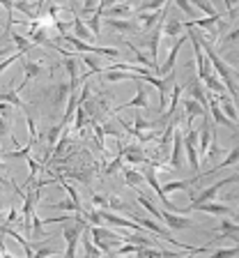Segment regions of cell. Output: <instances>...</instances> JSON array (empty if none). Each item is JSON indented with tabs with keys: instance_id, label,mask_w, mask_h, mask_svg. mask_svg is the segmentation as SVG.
Here are the masks:
<instances>
[{
	"instance_id": "4fadbf2b",
	"label": "cell",
	"mask_w": 239,
	"mask_h": 258,
	"mask_svg": "<svg viewBox=\"0 0 239 258\" xmlns=\"http://www.w3.org/2000/svg\"><path fill=\"white\" fill-rule=\"evenodd\" d=\"M184 111H186V129L193 127V118H196V115H202V118H205V115H209L207 108H202L200 104L193 99V97L184 99Z\"/></svg>"
},
{
	"instance_id": "8992f818",
	"label": "cell",
	"mask_w": 239,
	"mask_h": 258,
	"mask_svg": "<svg viewBox=\"0 0 239 258\" xmlns=\"http://www.w3.org/2000/svg\"><path fill=\"white\" fill-rule=\"evenodd\" d=\"M175 129L177 132H173V155H170V168L173 171L184 166V161H182V155H184L182 139H184V134H182V129H180V118H175Z\"/></svg>"
},
{
	"instance_id": "d6986e66",
	"label": "cell",
	"mask_w": 239,
	"mask_h": 258,
	"mask_svg": "<svg viewBox=\"0 0 239 258\" xmlns=\"http://www.w3.org/2000/svg\"><path fill=\"white\" fill-rule=\"evenodd\" d=\"M101 14H106L108 19H127V16H133V7L127 5V3H115L113 7H108V10H104Z\"/></svg>"
},
{
	"instance_id": "4dcf8cb0",
	"label": "cell",
	"mask_w": 239,
	"mask_h": 258,
	"mask_svg": "<svg viewBox=\"0 0 239 258\" xmlns=\"http://www.w3.org/2000/svg\"><path fill=\"white\" fill-rule=\"evenodd\" d=\"M193 7H198V10H202L207 16H212V19H221V14H218L216 10H214V5L209 3V0H189Z\"/></svg>"
},
{
	"instance_id": "2e32d148",
	"label": "cell",
	"mask_w": 239,
	"mask_h": 258,
	"mask_svg": "<svg viewBox=\"0 0 239 258\" xmlns=\"http://www.w3.org/2000/svg\"><path fill=\"white\" fill-rule=\"evenodd\" d=\"M182 92H184V88L177 86V83H173V88H170V99H168V106H166V113L161 115V120H170L175 118V111H177V102H180Z\"/></svg>"
},
{
	"instance_id": "5b68a950",
	"label": "cell",
	"mask_w": 239,
	"mask_h": 258,
	"mask_svg": "<svg viewBox=\"0 0 239 258\" xmlns=\"http://www.w3.org/2000/svg\"><path fill=\"white\" fill-rule=\"evenodd\" d=\"M237 182V173H232L230 177H225V180H218V182H214L212 187H207V189H202L200 194H193V196H189L191 199V205H198V203H205V201H216V196H218V191L225 187V184H234Z\"/></svg>"
},
{
	"instance_id": "9f6ffc18",
	"label": "cell",
	"mask_w": 239,
	"mask_h": 258,
	"mask_svg": "<svg viewBox=\"0 0 239 258\" xmlns=\"http://www.w3.org/2000/svg\"><path fill=\"white\" fill-rule=\"evenodd\" d=\"M44 5H46V0H37V16L44 12Z\"/></svg>"
},
{
	"instance_id": "9a60e30c",
	"label": "cell",
	"mask_w": 239,
	"mask_h": 258,
	"mask_svg": "<svg viewBox=\"0 0 239 258\" xmlns=\"http://www.w3.org/2000/svg\"><path fill=\"white\" fill-rule=\"evenodd\" d=\"M207 111L212 113V118H214V122H216V124H225V127H230V129L237 127V124H234L230 118H225V113L221 111V106H218V102H216V97L207 99Z\"/></svg>"
},
{
	"instance_id": "74e56055",
	"label": "cell",
	"mask_w": 239,
	"mask_h": 258,
	"mask_svg": "<svg viewBox=\"0 0 239 258\" xmlns=\"http://www.w3.org/2000/svg\"><path fill=\"white\" fill-rule=\"evenodd\" d=\"M173 3H175V5L180 7V10L184 12L186 16H191V19H196V7H193L191 3H189V0H173Z\"/></svg>"
},
{
	"instance_id": "60d3db41",
	"label": "cell",
	"mask_w": 239,
	"mask_h": 258,
	"mask_svg": "<svg viewBox=\"0 0 239 258\" xmlns=\"http://www.w3.org/2000/svg\"><path fill=\"white\" fill-rule=\"evenodd\" d=\"M62 124H55V127H51V132H48V148L53 150V145H55V141L60 139V134H62Z\"/></svg>"
},
{
	"instance_id": "6da1fadb",
	"label": "cell",
	"mask_w": 239,
	"mask_h": 258,
	"mask_svg": "<svg viewBox=\"0 0 239 258\" xmlns=\"http://www.w3.org/2000/svg\"><path fill=\"white\" fill-rule=\"evenodd\" d=\"M62 42L71 44V51H76V53H97V55H111V58H117L120 55V51L117 48H108V46H97V44H88L83 42V39H78L76 35H62Z\"/></svg>"
},
{
	"instance_id": "836d02e7",
	"label": "cell",
	"mask_w": 239,
	"mask_h": 258,
	"mask_svg": "<svg viewBox=\"0 0 239 258\" xmlns=\"http://www.w3.org/2000/svg\"><path fill=\"white\" fill-rule=\"evenodd\" d=\"M23 113H26L28 139H30V143H32V145H35V143H37V139H39V136H37V124H35V118H32V115H30V111H23Z\"/></svg>"
},
{
	"instance_id": "f907efd6",
	"label": "cell",
	"mask_w": 239,
	"mask_h": 258,
	"mask_svg": "<svg viewBox=\"0 0 239 258\" xmlns=\"http://www.w3.org/2000/svg\"><path fill=\"white\" fill-rule=\"evenodd\" d=\"M223 3H225V7H228V16L234 21V19H237V0H223Z\"/></svg>"
},
{
	"instance_id": "f546056e",
	"label": "cell",
	"mask_w": 239,
	"mask_h": 258,
	"mask_svg": "<svg viewBox=\"0 0 239 258\" xmlns=\"http://www.w3.org/2000/svg\"><path fill=\"white\" fill-rule=\"evenodd\" d=\"M124 46H129V48H131V51H133V55H136V60H138V64H143V67H149V70H152V72H156V64L152 62V60H149V58H145V55L140 53V48L136 46V44H133V42H129V39H127V42H124Z\"/></svg>"
},
{
	"instance_id": "8d00e7d4",
	"label": "cell",
	"mask_w": 239,
	"mask_h": 258,
	"mask_svg": "<svg viewBox=\"0 0 239 258\" xmlns=\"http://www.w3.org/2000/svg\"><path fill=\"white\" fill-rule=\"evenodd\" d=\"M88 28H90L92 30V35H95V37H99V32H101V14H92L90 19H88Z\"/></svg>"
},
{
	"instance_id": "680465c9",
	"label": "cell",
	"mask_w": 239,
	"mask_h": 258,
	"mask_svg": "<svg viewBox=\"0 0 239 258\" xmlns=\"http://www.w3.org/2000/svg\"><path fill=\"white\" fill-rule=\"evenodd\" d=\"M0 28H5V19H0Z\"/></svg>"
},
{
	"instance_id": "ba28073f",
	"label": "cell",
	"mask_w": 239,
	"mask_h": 258,
	"mask_svg": "<svg viewBox=\"0 0 239 258\" xmlns=\"http://www.w3.org/2000/svg\"><path fill=\"white\" fill-rule=\"evenodd\" d=\"M184 42H186V32L182 35L180 39H177L175 44H173V48H170V55L166 58V62L164 64H159L156 67V72L154 74H161V76H168V74H173L175 72V62H177V53L182 51V46H184Z\"/></svg>"
},
{
	"instance_id": "30bf717a",
	"label": "cell",
	"mask_w": 239,
	"mask_h": 258,
	"mask_svg": "<svg viewBox=\"0 0 239 258\" xmlns=\"http://www.w3.org/2000/svg\"><path fill=\"white\" fill-rule=\"evenodd\" d=\"M42 72H44V62H42V60H23V74H26V79H23L21 88H19L16 92H21L23 88H26L32 79H37Z\"/></svg>"
},
{
	"instance_id": "d4e9b609",
	"label": "cell",
	"mask_w": 239,
	"mask_h": 258,
	"mask_svg": "<svg viewBox=\"0 0 239 258\" xmlns=\"http://www.w3.org/2000/svg\"><path fill=\"white\" fill-rule=\"evenodd\" d=\"M191 184H196V177L193 180H175V182H168L161 187V191L164 194H170V191H189L191 189Z\"/></svg>"
},
{
	"instance_id": "6f0895ef",
	"label": "cell",
	"mask_w": 239,
	"mask_h": 258,
	"mask_svg": "<svg viewBox=\"0 0 239 258\" xmlns=\"http://www.w3.org/2000/svg\"><path fill=\"white\" fill-rule=\"evenodd\" d=\"M69 7H71V12H74V16H76V10H78V0H69Z\"/></svg>"
},
{
	"instance_id": "cb8c5ba5",
	"label": "cell",
	"mask_w": 239,
	"mask_h": 258,
	"mask_svg": "<svg viewBox=\"0 0 239 258\" xmlns=\"http://www.w3.org/2000/svg\"><path fill=\"white\" fill-rule=\"evenodd\" d=\"M7 39H12V42H14L16 46H19V51H21V53H28L30 48H35V44H32L30 39L23 37V35H19V32H14V30L7 32Z\"/></svg>"
},
{
	"instance_id": "f35d334b",
	"label": "cell",
	"mask_w": 239,
	"mask_h": 258,
	"mask_svg": "<svg viewBox=\"0 0 239 258\" xmlns=\"http://www.w3.org/2000/svg\"><path fill=\"white\" fill-rule=\"evenodd\" d=\"M166 0H147V3H143V5L138 7V12H156L164 7Z\"/></svg>"
},
{
	"instance_id": "5bb4252c",
	"label": "cell",
	"mask_w": 239,
	"mask_h": 258,
	"mask_svg": "<svg viewBox=\"0 0 239 258\" xmlns=\"http://www.w3.org/2000/svg\"><path fill=\"white\" fill-rule=\"evenodd\" d=\"M108 28H113L117 32H124V35L138 32V23L133 21L131 16H127V19H108Z\"/></svg>"
},
{
	"instance_id": "e0dca14e",
	"label": "cell",
	"mask_w": 239,
	"mask_h": 258,
	"mask_svg": "<svg viewBox=\"0 0 239 258\" xmlns=\"http://www.w3.org/2000/svg\"><path fill=\"white\" fill-rule=\"evenodd\" d=\"M71 26H74V35L78 39H83V42H88V44H92L95 42V35H92V30L88 26L83 23V19H78V16H71Z\"/></svg>"
},
{
	"instance_id": "d590c367",
	"label": "cell",
	"mask_w": 239,
	"mask_h": 258,
	"mask_svg": "<svg viewBox=\"0 0 239 258\" xmlns=\"http://www.w3.org/2000/svg\"><path fill=\"white\" fill-rule=\"evenodd\" d=\"M237 157H239L237 148H232V150H230V152H228V157H225V159H223V161H221V164H218V166H214V168H212V171H221V168H228V166H230V164H232V166H234V164H237Z\"/></svg>"
},
{
	"instance_id": "7402d4cb",
	"label": "cell",
	"mask_w": 239,
	"mask_h": 258,
	"mask_svg": "<svg viewBox=\"0 0 239 258\" xmlns=\"http://www.w3.org/2000/svg\"><path fill=\"white\" fill-rule=\"evenodd\" d=\"M67 97H69V83H67V81H62V83H58V86H55L53 106L55 108H62L64 102H67Z\"/></svg>"
},
{
	"instance_id": "f1b7e54d",
	"label": "cell",
	"mask_w": 239,
	"mask_h": 258,
	"mask_svg": "<svg viewBox=\"0 0 239 258\" xmlns=\"http://www.w3.org/2000/svg\"><path fill=\"white\" fill-rule=\"evenodd\" d=\"M237 231H239V226L234 224V221H221V228L214 231V235L216 237H237Z\"/></svg>"
},
{
	"instance_id": "3957f363",
	"label": "cell",
	"mask_w": 239,
	"mask_h": 258,
	"mask_svg": "<svg viewBox=\"0 0 239 258\" xmlns=\"http://www.w3.org/2000/svg\"><path fill=\"white\" fill-rule=\"evenodd\" d=\"M182 145H184L186 159H189V166L198 173L200 168V159H198V132L193 127L184 129V139H182Z\"/></svg>"
},
{
	"instance_id": "f5cc1de1",
	"label": "cell",
	"mask_w": 239,
	"mask_h": 258,
	"mask_svg": "<svg viewBox=\"0 0 239 258\" xmlns=\"http://www.w3.org/2000/svg\"><path fill=\"white\" fill-rule=\"evenodd\" d=\"M97 5H99V0H85V3H83V10H81V12H83V14H90V12H95Z\"/></svg>"
},
{
	"instance_id": "44dd1931",
	"label": "cell",
	"mask_w": 239,
	"mask_h": 258,
	"mask_svg": "<svg viewBox=\"0 0 239 258\" xmlns=\"http://www.w3.org/2000/svg\"><path fill=\"white\" fill-rule=\"evenodd\" d=\"M202 83H205V86H207L209 90L214 92V97H221V95H225V92H228V88H225V83H223V81H221V79H218V76L214 74V72H212V74H209L205 81H202Z\"/></svg>"
},
{
	"instance_id": "11a10c76",
	"label": "cell",
	"mask_w": 239,
	"mask_h": 258,
	"mask_svg": "<svg viewBox=\"0 0 239 258\" xmlns=\"http://www.w3.org/2000/svg\"><path fill=\"white\" fill-rule=\"evenodd\" d=\"M0 256H7V247H5V242H3V233H0Z\"/></svg>"
},
{
	"instance_id": "bcb514c9",
	"label": "cell",
	"mask_w": 239,
	"mask_h": 258,
	"mask_svg": "<svg viewBox=\"0 0 239 258\" xmlns=\"http://www.w3.org/2000/svg\"><path fill=\"white\" fill-rule=\"evenodd\" d=\"M92 203H95L97 210L108 208V199H106V196H101V194H92Z\"/></svg>"
},
{
	"instance_id": "9c48e42d",
	"label": "cell",
	"mask_w": 239,
	"mask_h": 258,
	"mask_svg": "<svg viewBox=\"0 0 239 258\" xmlns=\"http://www.w3.org/2000/svg\"><path fill=\"white\" fill-rule=\"evenodd\" d=\"M161 221L168 226L170 231H182V228H193V221L182 217L180 212H170V210H161Z\"/></svg>"
},
{
	"instance_id": "7a4b0ae2",
	"label": "cell",
	"mask_w": 239,
	"mask_h": 258,
	"mask_svg": "<svg viewBox=\"0 0 239 258\" xmlns=\"http://www.w3.org/2000/svg\"><path fill=\"white\" fill-rule=\"evenodd\" d=\"M138 14V32H147L152 26H156V23L161 21V19H168V14H170V0H166L164 3V7L161 10H156V12H136Z\"/></svg>"
},
{
	"instance_id": "db71d44e",
	"label": "cell",
	"mask_w": 239,
	"mask_h": 258,
	"mask_svg": "<svg viewBox=\"0 0 239 258\" xmlns=\"http://www.w3.org/2000/svg\"><path fill=\"white\" fill-rule=\"evenodd\" d=\"M10 111H12V106H7V102H0V115L3 118L10 120Z\"/></svg>"
},
{
	"instance_id": "c3c4849f",
	"label": "cell",
	"mask_w": 239,
	"mask_h": 258,
	"mask_svg": "<svg viewBox=\"0 0 239 258\" xmlns=\"http://www.w3.org/2000/svg\"><path fill=\"white\" fill-rule=\"evenodd\" d=\"M14 224H19V210L12 208L5 217V226H14Z\"/></svg>"
},
{
	"instance_id": "4316f807",
	"label": "cell",
	"mask_w": 239,
	"mask_h": 258,
	"mask_svg": "<svg viewBox=\"0 0 239 258\" xmlns=\"http://www.w3.org/2000/svg\"><path fill=\"white\" fill-rule=\"evenodd\" d=\"M122 173H124V180H127V184L129 187H138V184H143L145 182V175L140 171H133V168H129V166H124L122 168Z\"/></svg>"
},
{
	"instance_id": "d6a6232c",
	"label": "cell",
	"mask_w": 239,
	"mask_h": 258,
	"mask_svg": "<svg viewBox=\"0 0 239 258\" xmlns=\"http://www.w3.org/2000/svg\"><path fill=\"white\" fill-rule=\"evenodd\" d=\"M81 55V53H78ZM81 62L88 67V74H97V72H101L104 67H101V62H99V58H95V55H81Z\"/></svg>"
},
{
	"instance_id": "52a82bcc",
	"label": "cell",
	"mask_w": 239,
	"mask_h": 258,
	"mask_svg": "<svg viewBox=\"0 0 239 258\" xmlns=\"http://www.w3.org/2000/svg\"><path fill=\"white\" fill-rule=\"evenodd\" d=\"M193 210H200V212H207V215H216V217H228L232 215V208L223 203H216V201H205V203L198 205H189V208L180 210V212H193Z\"/></svg>"
},
{
	"instance_id": "277c9868",
	"label": "cell",
	"mask_w": 239,
	"mask_h": 258,
	"mask_svg": "<svg viewBox=\"0 0 239 258\" xmlns=\"http://www.w3.org/2000/svg\"><path fill=\"white\" fill-rule=\"evenodd\" d=\"M85 226H88V221L83 219V217H76V224H69V226H64V231L62 235L67 237V258H74L76 256V244H78V237H81V231H83Z\"/></svg>"
},
{
	"instance_id": "ffe728a7",
	"label": "cell",
	"mask_w": 239,
	"mask_h": 258,
	"mask_svg": "<svg viewBox=\"0 0 239 258\" xmlns=\"http://www.w3.org/2000/svg\"><path fill=\"white\" fill-rule=\"evenodd\" d=\"M164 35L166 37H182V35H184V23H182L180 19H166Z\"/></svg>"
},
{
	"instance_id": "e575fe53",
	"label": "cell",
	"mask_w": 239,
	"mask_h": 258,
	"mask_svg": "<svg viewBox=\"0 0 239 258\" xmlns=\"http://www.w3.org/2000/svg\"><path fill=\"white\" fill-rule=\"evenodd\" d=\"M138 203L143 205L145 210H147L149 215H152V217H156V219L161 221V210H159V208H154V205H152V201H149L147 196H143V194H140V191H138Z\"/></svg>"
},
{
	"instance_id": "7c38bea8",
	"label": "cell",
	"mask_w": 239,
	"mask_h": 258,
	"mask_svg": "<svg viewBox=\"0 0 239 258\" xmlns=\"http://www.w3.org/2000/svg\"><path fill=\"white\" fill-rule=\"evenodd\" d=\"M136 83H138V81H136ZM147 95H149L147 86H140V83H138V90H136V95H133L131 102L122 104V106H117L115 111H124V108H147V106H149Z\"/></svg>"
},
{
	"instance_id": "7dc6e473",
	"label": "cell",
	"mask_w": 239,
	"mask_h": 258,
	"mask_svg": "<svg viewBox=\"0 0 239 258\" xmlns=\"http://www.w3.org/2000/svg\"><path fill=\"white\" fill-rule=\"evenodd\" d=\"M108 208H113V210H127V205H124V201L120 199V196H111V199H108Z\"/></svg>"
},
{
	"instance_id": "1f68e13d",
	"label": "cell",
	"mask_w": 239,
	"mask_h": 258,
	"mask_svg": "<svg viewBox=\"0 0 239 258\" xmlns=\"http://www.w3.org/2000/svg\"><path fill=\"white\" fill-rule=\"evenodd\" d=\"M55 210H62V212H74V215H83V208H81L78 203H74V201H60V203H51Z\"/></svg>"
},
{
	"instance_id": "f6af8a7d",
	"label": "cell",
	"mask_w": 239,
	"mask_h": 258,
	"mask_svg": "<svg viewBox=\"0 0 239 258\" xmlns=\"http://www.w3.org/2000/svg\"><path fill=\"white\" fill-rule=\"evenodd\" d=\"M237 35H239V30H237V23H234L232 26V30L228 32V35H225V39H223V46H230V44H237Z\"/></svg>"
},
{
	"instance_id": "ee69618b",
	"label": "cell",
	"mask_w": 239,
	"mask_h": 258,
	"mask_svg": "<svg viewBox=\"0 0 239 258\" xmlns=\"http://www.w3.org/2000/svg\"><path fill=\"white\" fill-rule=\"evenodd\" d=\"M10 134H12V129H10V120L0 115V141H3V139H10Z\"/></svg>"
},
{
	"instance_id": "ab89813d",
	"label": "cell",
	"mask_w": 239,
	"mask_h": 258,
	"mask_svg": "<svg viewBox=\"0 0 239 258\" xmlns=\"http://www.w3.org/2000/svg\"><path fill=\"white\" fill-rule=\"evenodd\" d=\"M67 177H71V180H78V182L88 184V182H90V171H67Z\"/></svg>"
},
{
	"instance_id": "816d5d0a",
	"label": "cell",
	"mask_w": 239,
	"mask_h": 258,
	"mask_svg": "<svg viewBox=\"0 0 239 258\" xmlns=\"http://www.w3.org/2000/svg\"><path fill=\"white\" fill-rule=\"evenodd\" d=\"M214 256H237V247H223V249H214Z\"/></svg>"
},
{
	"instance_id": "b9f144b4",
	"label": "cell",
	"mask_w": 239,
	"mask_h": 258,
	"mask_svg": "<svg viewBox=\"0 0 239 258\" xmlns=\"http://www.w3.org/2000/svg\"><path fill=\"white\" fill-rule=\"evenodd\" d=\"M23 55H26V53H21V51H16V53H12V55H10V58H5V60H0V74H3V72H5V70H7V67H10V64H12V62H16V60H21V58H23Z\"/></svg>"
},
{
	"instance_id": "8fae6325",
	"label": "cell",
	"mask_w": 239,
	"mask_h": 258,
	"mask_svg": "<svg viewBox=\"0 0 239 258\" xmlns=\"http://www.w3.org/2000/svg\"><path fill=\"white\" fill-rule=\"evenodd\" d=\"M64 67H67V74H69V90H76V88H78V74H81L78 53L67 55V58H64Z\"/></svg>"
},
{
	"instance_id": "91938a15",
	"label": "cell",
	"mask_w": 239,
	"mask_h": 258,
	"mask_svg": "<svg viewBox=\"0 0 239 258\" xmlns=\"http://www.w3.org/2000/svg\"><path fill=\"white\" fill-rule=\"evenodd\" d=\"M131 3H133V0H127V5H131Z\"/></svg>"
},
{
	"instance_id": "681fc988",
	"label": "cell",
	"mask_w": 239,
	"mask_h": 258,
	"mask_svg": "<svg viewBox=\"0 0 239 258\" xmlns=\"http://www.w3.org/2000/svg\"><path fill=\"white\" fill-rule=\"evenodd\" d=\"M122 166H124V161H122V155H117V159L113 161L111 166L106 168V173H108V175H113V173H117V171H120V168H122Z\"/></svg>"
},
{
	"instance_id": "7bdbcfd3",
	"label": "cell",
	"mask_w": 239,
	"mask_h": 258,
	"mask_svg": "<svg viewBox=\"0 0 239 258\" xmlns=\"http://www.w3.org/2000/svg\"><path fill=\"white\" fill-rule=\"evenodd\" d=\"M138 249H140V244H133V242H124L122 247L117 249V253H120V256H129V253H138Z\"/></svg>"
},
{
	"instance_id": "ac0fdd59",
	"label": "cell",
	"mask_w": 239,
	"mask_h": 258,
	"mask_svg": "<svg viewBox=\"0 0 239 258\" xmlns=\"http://www.w3.org/2000/svg\"><path fill=\"white\" fill-rule=\"evenodd\" d=\"M81 242H83V247H85V256H90V258H95V256H101V249L97 247L95 242H92V235H90V226H85L83 231H81V237H78Z\"/></svg>"
},
{
	"instance_id": "484cf974",
	"label": "cell",
	"mask_w": 239,
	"mask_h": 258,
	"mask_svg": "<svg viewBox=\"0 0 239 258\" xmlns=\"http://www.w3.org/2000/svg\"><path fill=\"white\" fill-rule=\"evenodd\" d=\"M133 221H138L140 226H145L147 231H152V233H156V235H164V237H170L168 235V231H166L161 224H154L152 219H147V217H133Z\"/></svg>"
},
{
	"instance_id": "83f0119b",
	"label": "cell",
	"mask_w": 239,
	"mask_h": 258,
	"mask_svg": "<svg viewBox=\"0 0 239 258\" xmlns=\"http://www.w3.org/2000/svg\"><path fill=\"white\" fill-rule=\"evenodd\" d=\"M0 102H7V104H12V106H16V108H23L26 111V102H23L21 97H19V92L16 90H10V92H0Z\"/></svg>"
},
{
	"instance_id": "603a6c76",
	"label": "cell",
	"mask_w": 239,
	"mask_h": 258,
	"mask_svg": "<svg viewBox=\"0 0 239 258\" xmlns=\"http://www.w3.org/2000/svg\"><path fill=\"white\" fill-rule=\"evenodd\" d=\"M189 92H191V97L202 108H207V95H205V88H202V81H193L189 86Z\"/></svg>"
},
{
	"instance_id": "94428289",
	"label": "cell",
	"mask_w": 239,
	"mask_h": 258,
	"mask_svg": "<svg viewBox=\"0 0 239 258\" xmlns=\"http://www.w3.org/2000/svg\"><path fill=\"white\" fill-rule=\"evenodd\" d=\"M0 212H3V203H0Z\"/></svg>"
}]
</instances>
